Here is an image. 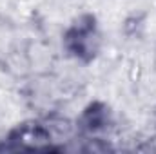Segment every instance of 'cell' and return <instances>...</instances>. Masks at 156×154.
Masks as SVG:
<instances>
[{"instance_id":"cell-1","label":"cell","mask_w":156,"mask_h":154,"mask_svg":"<svg viewBox=\"0 0 156 154\" xmlns=\"http://www.w3.org/2000/svg\"><path fill=\"white\" fill-rule=\"evenodd\" d=\"M102 31L94 15H82L64 31L62 47L76 62L93 64L102 51Z\"/></svg>"},{"instance_id":"cell-2","label":"cell","mask_w":156,"mask_h":154,"mask_svg":"<svg viewBox=\"0 0 156 154\" xmlns=\"http://www.w3.org/2000/svg\"><path fill=\"white\" fill-rule=\"evenodd\" d=\"M113 127V113L111 107L104 102H91L76 120V131L89 136L96 138L100 134H105Z\"/></svg>"},{"instance_id":"cell-3","label":"cell","mask_w":156,"mask_h":154,"mask_svg":"<svg viewBox=\"0 0 156 154\" xmlns=\"http://www.w3.org/2000/svg\"><path fill=\"white\" fill-rule=\"evenodd\" d=\"M154 69H156V54H154Z\"/></svg>"}]
</instances>
